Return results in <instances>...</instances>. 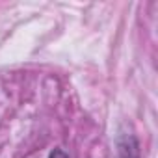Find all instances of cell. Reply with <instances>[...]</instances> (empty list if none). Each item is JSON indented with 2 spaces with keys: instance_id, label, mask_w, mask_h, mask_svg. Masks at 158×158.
Masks as SVG:
<instances>
[{
  "instance_id": "cell-1",
  "label": "cell",
  "mask_w": 158,
  "mask_h": 158,
  "mask_svg": "<svg viewBox=\"0 0 158 158\" xmlns=\"http://www.w3.org/2000/svg\"><path fill=\"white\" fill-rule=\"evenodd\" d=\"M115 145H117V158H141L139 139L132 130L121 127Z\"/></svg>"
},
{
  "instance_id": "cell-2",
  "label": "cell",
  "mask_w": 158,
  "mask_h": 158,
  "mask_svg": "<svg viewBox=\"0 0 158 158\" xmlns=\"http://www.w3.org/2000/svg\"><path fill=\"white\" fill-rule=\"evenodd\" d=\"M48 158H69V154H67L63 149H54V151L48 154Z\"/></svg>"
}]
</instances>
